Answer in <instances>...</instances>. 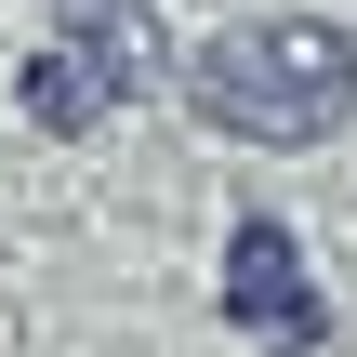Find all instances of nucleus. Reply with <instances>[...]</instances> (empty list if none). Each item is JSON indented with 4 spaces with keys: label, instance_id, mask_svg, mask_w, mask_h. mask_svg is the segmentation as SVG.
I'll use <instances>...</instances> for the list:
<instances>
[{
    "label": "nucleus",
    "instance_id": "f03ea898",
    "mask_svg": "<svg viewBox=\"0 0 357 357\" xmlns=\"http://www.w3.org/2000/svg\"><path fill=\"white\" fill-rule=\"evenodd\" d=\"M159 79H172V40H159L146 0H53V40L26 53V119L40 132H93Z\"/></svg>",
    "mask_w": 357,
    "mask_h": 357
},
{
    "label": "nucleus",
    "instance_id": "f257e3e1",
    "mask_svg": "<svg viewBox=\"0 0 357 357\" xmlns=\"http://www.w3.org/2000/svg\"><path fill=\"white\" fill-rule=\"evenodd\" d=\"M185 106L238 146H318L357 119V40L331 13H238L185 53Z\"/></svg>",
    "mask_w": 357,
    "mask_h": 357
},
{
    "label": "nucleus",
    "instance_id": "7ed1b4c3",
    "mask_svg": "<svg viewBox=\"0 0 357 357\" xmlns=\"http://www.w3.org/2000/svg\"><path fill=\"white\" fill-rule=\"evenodd\" d=\"M225 318L252 331V344H278V357H305L331 318H318V291H305V265H291V225H238V252H225Z\"/></svg>",
    "mask_w": 357,
    "mask_h": 357
}]
</instances>
